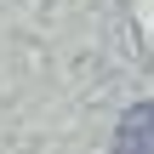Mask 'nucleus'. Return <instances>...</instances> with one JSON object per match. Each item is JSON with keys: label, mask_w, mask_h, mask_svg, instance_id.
<instances>
[{"label": "nucleus", "mask_w": 154, "mask_h": 154, "mask_svg": "<svg viewBox=\"0 0 154 154\" xmlns=\"http://www.w3.org/2000/svg\"><path fill=\"white\" fill-rule=\"evenodd\" d=\"M109 154H154V97L149 103H131V109L120 114Z\"/></svg>", "instance_id": "nucleus-1"}]
</instances>
